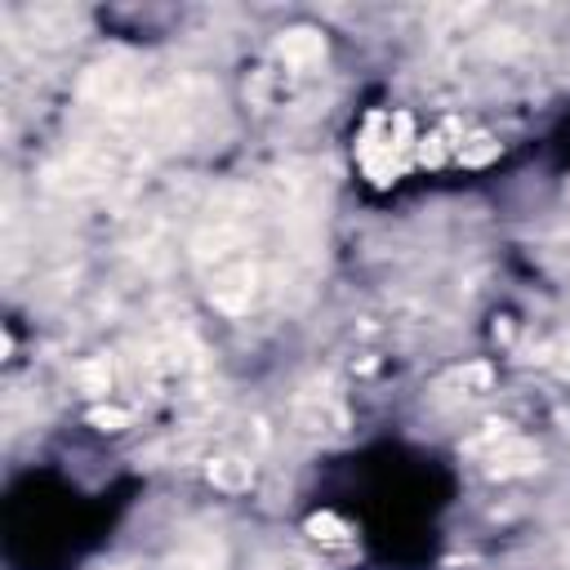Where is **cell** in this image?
I'll return each instance as SVG.
<instances>
[{
	"label": "cell",
	"mask_w": 570,
	"mask_h": 570,
	"mask_svg": "<svg viewBox=\"0 0 570 570\" xmlns=\"http://www.w3.org/2000/svg\"><path fill=\"white\" fill-rule=\"evenodd\" d=\"M28 32L41 45H63L68 37L81 32V14L68 6H37V10H28Z\"/></svg>",
	"instance_id": "cell-1"
},
{
	"label": "cell",
	"mask_w": 570,
	"mask_h": 570,
	"mask_svg": "<svg viewBox=\"0 0 570 570\" xmlns=\"http://www.w3.org/2000/svg\"><path fill=\"white\" fill-rule=\"evenodd\" d=\"M134 94V72H125L121 63H103L85 77V99L103 103V108H121Z\"/></svg>",
	"instance_id": "cell-2"
},
{
	"label": "cell",
	"mask_w": 570,
	"mask_h": 570,
	"mask_svg": "<svg viewBox=\"0 0 570 570\" xmlns=\"http://www.w3.org/2000/svg\"><path fill=\"white\" fill-rule=\"evenodd\" d=\"M276 54L285 59V68H313L326 59V37L313 32V28H295V32H285Z\"/></svg>",
	"instance_id": "cell-3"
},
{
	"label": "cell",
	"mask_w": 570,
	"mask_h": 570,
	"mask_svg": "<svg viewBox=\"0 0 570 570\" xmlns=\"http://www.w3.org/2000/svg\"><path fill=\"white\" fill-rule=\"evenodd\" d=\"M490 468V477H512V472H530L535 468V446H526V441H517V437H503L499 446H495V455L486 459Z\"/></svg>",
	"instance_id": "cell-4"
},
{
	"label": "cell",
	"mask_w": 570,
	"mask_h": 570,
	"mask_svg": "<svg viewBox=\"0 0 570 570\" xmlns=\"http://www.w3.org/2000/svg\"><path fill=\"white\" fill-rule=\"evenodd\" d=\"M210 481L214 486H223V490H250V481H254V468H250V459H214L210 464Z\"/></svg>",
	"instance_id": "cell-5"
},
{
	"label": "cell",
	"mask_w": 570,
	"mask_h": 570,
	"mask_svg": "<svg viewBox=\"0 0 570 570\" xmlns=\"http://www.w3.org/2000/svg\"><path fill=\"white\" fill-rule=\"evenodd\" d=\"M81 384H85L90 393H108V384H112V370H108V362H90V366L81 370Z\"/></svg>",
	"instance_id": "cell-6"
},
{
	"label": "cell",
	"mask_w": 570,
	"mask_h": 570,
	"mask_svg": "<svg viewBox=\"0 0 570 570\" xmlns=\"http://www.w3.org/2000/svg\"><path fill=\"white\" fill-rule=\"evenodd\" d=\"M94 424H108V428H116V424H125V415H121V410H94Z\"/></svg>",
	"instance_id": "cell-7"
}]
</instances>
